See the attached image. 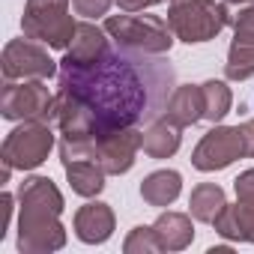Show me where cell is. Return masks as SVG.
<instances>
[{
  "mask_svg": "<svg viewBox=\"0 0 254 254\" xmlns=\"http://www.w3.org/2000/svg\"><path fill=\"white\" fill-rule=\"evenodd\" d=\"M60 162L66 171V180L75 194L81 197H96L105 189V168L96 162V147L93 141H66L60 144Z\"/></svg>",
  "mask_w": 254,
  "mask_h": 254,
  "instance_id": "obj_8",
  "label": "cell"
},
{
  "mask_svg": "<svg viewBox=\"0 0 254 254\" xmlns=\"http://www.w3.org/2000/svg\"><path fill=\"white\" fill-rule=\"evenodd\" d=\"M18 251L48 254L66 245V227L60 224L63 194L48 177H30L18 189Z\"/></svg>",
  "mask_w": 254,
  "mask_h": 254,
  "instance_id": "obj_2",
  "label": "cell"
},
{
  "mask_svg": "<svg viewBox=\"0 0 254 254\" xmlns=\"http://www.w3.org/2000/svg\"><path fill=\"white\" fill-rule=\"evenodd\" d=\"M3 78L6 81H48L57 75V63L33 39H12L3 48Z\"/></svg>",
  "mask_w": 254,
  "mask_h": 254,
  "instance_id": "obj_9",
  "label": "cell"
},
{
  "mask_svg": "<svg viewBox=\"0 0 254 254\" xmlns=\"http://www.w3.org/2000/svg\"><path fill=\"white\" fill-rule=\"evenodd\" d=\"M200 87H203V105H206L203 117H206L209 123L224 120V117L230 114V105H233L230 87H227L224 81H206V84H200Z\"/></svg>",
  "mask_w": 254,
  "mask_h": 254,
  "instance_id": "obj_21",
  "label": "cell"
},
{
  "mask_svg": "<svg viewBox=\"0 0 254 254\" xmlns=\"http://www.w3.org/2000/svg\"><path fill=\"white\" fill-rule=\"evenodd\" d=\"M168 24L177 39L197 45L215 39L230 24V9L227 3H215V0H171Z\"/></svg>",
  "mask_w": 254,
  "mask_h": 254,
  "instance_id": "obj_3",
  "label": "cell"
},
{
  "mask_svg": "<svg viewBox=\"0 0 254 254\" xmlns=\"http://www.w3.org/2000/svg\"><path fill=\"white\" fill-rule=\"evenodd\" d=\"M54 111H57V96H51V90L42 81H6L3 93H0V114L12 123H27V120H39V123H54Z\"/></svg>",
  "mask_w": 254,
  "mask_h": 254,
  "instance_id": "obj_7",
  "label": "cell"
},
{
  "mask_svg": "<svg viewBox=\"0 0 254 254\" xmlns=\"http://www.w3.org/2000/svg\"><path fill=\"white\" fill-rule=\"evenodd\" d=\"M203 87H194V84H180L174 90V96L168 99L165 105V117L174 120L177 126H194L197 120H203Z\"/></svg>",
  "mask_w": 254,
  "mask_h": 254,
  "instance_id": "obj_15",
  "label": "cell"
},
{
  "mask_svg": "<svg viewBox=\"0 0 254 254\" xmlns=\"http://www.w3.org/2000/svg\"><path fill=\"white\" fill-rule=\"evenodd\" d=\"M153 81L126 54H105L93 66L60 69L54 123L66 141H99L117 129L135 126L153 96Z\"/></svg>",
  "mask_w": 254,
  "mask_h": 254,
  "instance_id": "obj_1",
  "label": "cell"
},
{
  "mask_svg": "<svg viewBox=\"0 0 254 254\" xmlns=\"http://www.w3.org/2000/svg\"><path fill=\"white\" fill-rule=\"evenodd\" d=\"M123 251L126 254H159V251H165V245H162V239L156 236L153 227H135L126 236Z\"/></svg>",
  "mask_w": 254,
  "mask_h": 254,
  "instance_id": "obj_22",
  "label": "cell"
},
{
  "mask_svg": "<svg viewBox=\"0 0 254 254\" xmlns=\"http://www.w3.org/2000/svg\"><path fill=\"white\" fill-rule=\"evenodd\" d=\"M215 230L224 239H236V242H254V203L239 200L236 206H224L218 212V218L212 221Z\"/></svg>",
  "mask_w": 254,
  "mask_h": 254,
  "instance_id": "obj_17",
  "label": "cell"
},
{
  "mask_svg": "<svg viewBox=\"0 0 254 254\" xmlns=\"http://www.w3.org/2000/svg\"><path fill=\"white\" fill-rule=\"evenodd\" d=\"M114 224H117L114 209L108 203H99V200H90L75 212V236L87 245L108 242L114 233Z\"/></svg>",
  "mask_w": 254,
  "mask_h": 254,
  "instance_id": "obj_14",
  "label": "cell"
},
{
  "mask_svg": "<svg viewBox=\"0 0 254 254\" xmlns=\"http://www.w3.org/2000/svg\"><path fill=\"white\" fill-rule=\"evenodd\" d=\"M105 54H108V30L84 21V24L75 27V36H72V42L66 48V57L60 63H69V66H93Z\"/></svg>",
  "mask_w": 254,
  "mask_h": 254,
  "instance_id": "obj_13",
  "label": "cell"
},
{
  "mask_svg": "<svg viewBox=\"0 0 254 254\" xmlns=\"http://www.w3.org/2000/svg\"><path fill=\"white\" fill-rule=\"evenodd\" d=\"M72 0H27L21 30L27 39H36L48 48L66 51L72 36H75V21H72Z\"/></svg>",
  "mask_w": 254,
  "mask_h": 254,
  "instance_id": "obj_4",
  "label": "cell"
},
{
  "mask_svg": "<svg viewBox=\"0 0 254 254\" xmlns=\"http://www.w3.org/2000/svg\"><path fill=\"white\" fill-rule=\"evenodd\" d=\"M153 3H165V0H153Z\"/></svg>",
  "mask_w": 254,
  "mask_h": 254,
  "instance_id": "obj_30",
  "label": "cell"
},
{
  "mask_svg": "<svg viewBox=\"0 0 254 254\" xmlns=\"http://www.w3.org/2000/svg\"><path fill=\"white\" fill-rule=\"evenodd\" d=\"M51 147H54L51 123L27 120L6 135L3 147H0V162L9 165L12 171H33L48 159Z\"/></svg>",
  "mask_w": 254,
  "mask_h": 254,
  "instance_id": "obj_6",
  "label": "cell"
},
{
  "mask_svg": "<svg viewBox=\"0 0 254 254\" xmlns=\"http://www.w3.org/2000/svg\"><path fill=\"white\" fill-rule=\"evenodd\" d=\"M72 9L84 18H99L111 9V0H72Z\"/></svg>",
  "mask_w": 254,
  "mask_h": 254,
  "instance_id": "obj_23",
  "label": "cell"
},
{
  "mask_svg": "<svg viewBox=\"0 0 254 254\" xmlns=\"http://www.w3.org/2000/svg\"><path fill=\"white\" fill-rule=\"evenodd\" d=\"M227 6H248V3H254V0H224Z\"/></svg>",
  "mask_w": 254,
  "mask_h": 254,
  "instance_id": "obj_29",
  "label": "cell"
},
{
  "mask_svg": "<svg viewBox=\"0 0 254 254\" xmlns=\"http://www.w3.org/2000/svg\"><path fill=\"white\" fill-rule=\"evenodd\" d=\"M224 206H227L224 189L215 186V183H200V186H194V191H191V197H189V212H191V218L206 221V224H212Z\"/></svg>",
  "mask_w": 254,
  "mask_h": 254,
  "instance_id": "obj_20",
  "label": "cell"
},
{
  "mask_svg": "<svg viewBox=\"0 0 254 254\" xmlns=\"http://www.w3.org/2000/svg\"><path fill=\"white\" fill-rule=\"evenodd\" d=\"M242 156H245V147H242L239 129H230V126H215V129H209L200 138V144L194 147L191 165L197 171H203V174H212V171L230 168Z\"/></svg>",
  "mask_w": 254,
  "mask_h": 254,
  "instance_id": "obj_10",
  "label": "cell"
},
{
  "mask_svg": "<svg viewBox=\"0 0 254 254\" xmlns=\"http://www.w3.org/2000/svg\"><path fill=\"white\" fill-rule=\"evenodd\" d=\"M233 189H236V200L254 203V168L242 171V174L233 180Z\"/></svg>",
  "mask_w": 254,
  "mask_h": 254,
  "instance_id": "obj_24",
  "label": "cell"
},
{
  "mask_svg": "<svg viewBox=\"0 0 254 254\" xmlns=\"http://www.w3.org/2000/svg\"><path fill=\"white\" fill-rule=\"evenodd\" d=\"M180 144H183V126H177L168 117L150 123V129L141 138V150L150 159H171L180 150Z\"/></svg>",
  "mask_w": 254,
  "mask_h": 254,
  "instance_id": "obj_16",
  "label": "cell"
},
{
  "mask_svg": "<svg viewBox=\"0 0 254 254\" xmlns=\"http://www.w3.org/2000/svg\"><path fill=\"white\" fill-rule=\"evenodd\" d=\"M156 236L162 239L165 251H183L191 245L194 239V227H191V218L186 212H162L153 224Z\"/></svg>",
  "mask_w": 254,
  "mask_h": 254,
  "instance_id": "obj_18",
  "label": "cell"
},
{
  "mask_svg": "<svg viewBox=\"0 0 254 254\" xmlns=\"http://www.w3.org/2000/svg\"><path fill=\"white\" fill-rule=\"evenodd\" d=\"M141 138L144 132H138L135 126H129V129H117L99 141H93L96 147V162L105 168L108 177H120L126 171H132L135 165V156L141 150Z\"/></svg>",
  "mask_w": 254,
  "mask_h": 254,
  "instance_id": "obj_12",
  "label": "cell"
},
{
  "mask_svg": "<svg viewBox=\"0 0 254 254\" xmlns=\"http://www.w3.org/2000/svg\"><path fill=\"white\" fill-rule=\"evenodd\" d=\"M209 254H230V245H215L209 248Z\"/></svg>",
  "mask_w": 254,
  "mask_h": 254,
  "instance_id": "obj_28",
  "label": "cell"
},
{
  "mask_svg": "<svg viewBox=\"0 0 254 254\" xmlns=\"http://www.w3.org/2000/svg\"><path fill=\"white\" fill-rule=\"evenodd\" d=\"M105 30L120 48L141 54H168L174 45V30L159 15H108Z\"/></svg>",
  "mask_w": 254,
  "mask_h": 254,
  "instance_id": "obj_5",
  "label": "cell"
},
{
  "mask_svg": "<svg viewBox=\"0 0 254 254\" xmlns=\"http://www.w3.org/2000/svg\"><path fill=\"white\" fill-rule=\"evenodd\" d=\"M0 206H3V221H0V239L6 236V227H9V215H12V194L3 191L0 194Z\"/></svg>",
  "mask_w": 254,
  "mask_h": 254,
  "instance_id": "obj_26",
  "label": "cell"
},
{
  "mask_svg": "<svg viewBox=\"0 0 254 254\" xmlns=\"http://www.w3.org/2000/svg\"><path fill=\"white\" fill-rule=\"evenodd\" d=\"M183 191V177L177 171H156L141 183V197L150 206H171Z\"/></svg>",
  "mask_w": 254,
  "mask_h": 254,
  "instance_id": "obj_19",
  "label": "cell"
},
{
  "mask_svg": "<svg viewBox=\"0 0 254 254\" xmlns=\"http://www.w3.org/2000/svg\"><path fill=\"white\" fill-rule=\"evenodd\" d=\"M233 24V42L227 51L224 75L230 81H248L254 75V3L239 6L236 15H230Z\"/></svg>",
  "mask_w": 254,
  "mask_h": 254,
  "instance_id": "obj_11",
  "label": "cell"
},
{
  "mask_svg": "<svg viewBox=\"0 0 254 254\" xmlns=\"http://www.w3.org/2000/svg\"><path fill=\"white\" fill-rule=\"evenodd\" d=\"M117 6L123 12H144L147 6H153V0H117Z\"/></svg>",
  "mask_w": 254,
  "mask_h": 254,
  "instance_id": "obj_27",
  "label": "cell"
},
{
  "mask_svg": "<svg viewBox=\"0 0 254 254\" xmlns=\"http://www.w3.org/2000/svg\"><path fill=\"white\" fill-rule=\"evenodd\" d=\"M239 135H242V147H245V156L254 159V120H245L242 126H236Z\"/></svg>",
  "mask_w": 254,
  "mask_h": 254,
  "instance_id": "obj_25",
  "label": "cell"
}]
</instances>
